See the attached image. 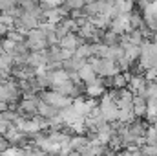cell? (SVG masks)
Listing matches in <instances>:
<instances>
[{
    "label": "cell",
    "instance_id": "obj_1",
    "mask_svg": "<svg viewBox=\"0 0 157 156\" xmlns=\"http://www.w3.org/2000/svg\"><path fill=\"white\" fill-rule=\"evenodd\" d=\"M78 79L84 81V83L95 81V70H93V66H91V64H82V66L78 68Z\"/></svg>",
    "mask_w": 157,
    "mask_h": 156
},
{
    "label": "cell",
    "instance_id": "obj_2",
    "mask_svg": "<svg viewBox=\"0 0 157 156\" xmlns=\"http://www.w3.org/2000/svg\"><path fill=\"white\" fill-rule=\"evenodd\" d=\"M132 110H133V114H135V116H143V114L146 112V103H144L143 96H139V97H135V99H133Z\"/></svg>",
    "mask_w": 157,
    "mask_h": 156
},
{
    "label": "cell",
    "instance_id": "obj_3",
    "mask_svg": "<svg viewBox=\"0 0 157 156\" xmlns=\"http://www.w3.org/2000/svg\"><path fill=\"white\" fill-rule=\"evenodd\" d=\"M102 92H104V86H102L99 81H91V83H88V96L95 97V96H101Z\"/></svg>",
    "mask_w": 157,
    "mask_h": 156
},
{
    "label": "cell",
    "instance_id": "obj_4",
    "mask_svg": "<svg viewBox=\"0 0 157 156\" xmlns=\"http://www.w3.org/2000/svg\"><path fill=\"white\" fill-rule=\"evenodd\" d=\"M113 83H115V86H124V83H126V81H124L122 76H117V74H115V81H113Z\"/></svg>",
    "mask_w": 157,
    "mask_h": 156
}]
</instances>
